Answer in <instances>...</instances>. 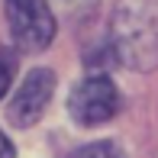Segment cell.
Wrapping results in <instances>:
<instances>
[{"mask_svg":"<svg viewBox=\"0 0 158 158\" xmlns=\"http://www.w3.org/2000/svg\"><path fill=\"white\" fill-rule=\"evenodd\" d=\"M113 52L123 64H158V0H119L113 16Z\"/></svg>","mask_w":158,"mask_h":158,"instance_id":"obj_1","label":"cell"},{"mask_svg":"<svg viewBox=\"0 0 158 158\" xmlns=\"http://www.w3.org/2000/svg\"><path fill=\"white\" fill-rule=\"evenodd\" d=\"M6 23L23 52H42L55 39V16L45 0H6Z\"/></svg>","mask_w":158,"mask_h":158,"instance_id":"obj_2","label":"cell"},{"mask_svg":"<svg viewBox=\"0 0 158 158\" xmlns=\"http://www.w3.org/2000/svg\"><path fill=\"white\" fill-rule=\"evenodd\" d=\"M68 110H71V116H74L81 126H100V123H106V119L116 116L119 90H116V84H113L106 74H90V77H84V81L71 90Z\"/></svg>","mask_w":158,"mask_h":158,"instance_id":"obj_3","label":"cell"},{"mask_svg":"<svg viewBox=\"0 0 158 158\" xmlns=\"http://www.w3.org/2000/svg\"><path fill=\"white\" fill-rule=\"evenodd\" d=\"M52 94H55V74L48 68H32L29 74L23 77V84H19L10 110H6L10 113V123L19 126V129L39 123L45 106H48V100H52Z\"/></svg>","mask_w":158,"mask_h":158,"instance_id":"obj_4","label":"cell"},{"mask_svg":"<svg viewBox=\"0 0 158 158\" xmlns=\"http://www.w3.org/2000/svg\"><path fill=\"white\" fill-rule=\"evenodd\" d=\"M74 158H123V152H119L113 142H94V145L81 148Z\"/></svg>","mask_w":158,"mask_h":158,"instance_id":"obj_5","label":"cell"},{"mask_svg":"<svg viewBox=\"0 0 158 158\" xmlns=\"http://www.w3.org/2000/svg\"><path fill=\"white\" fill-rule=\"evenodd\" d=\"M10 84H13V58L6 52H0V100L10 90Z\"/></svg>","mask_w":158,"mask_h":158,"instance_id":"obj_6","label":"cell"},{"mask_svg":"<svg viewBox=\"0 0 158 158\" xmlns=\"http://www.w3.org/2000/svg\"><path fill=\"white\" fill-rule=\"evenodd\" d=\"M0 158H13V142L0 132Z\"/></svg>","mask_w":158,"mask_h":158,"instance_id":"obj_7","label":"cell"}]
</instances>
